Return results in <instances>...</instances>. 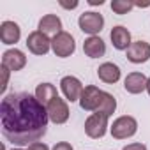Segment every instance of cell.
Masks as SVG:
<instances>
[{
    "instance_id": "cell-4",
    "label": "cell",
    "mask_w": 150,
    "mask_h": 150,
    "mask_svg": "<svg viewBox=\"0 0 150 150\" xmlns=\"http://www.w3.org/2000/svg\"><path fill=\"white\" fill-rule=\"evenodd\" d=\"M103 99H104V92H103L101 88L94 87V85H88V87L83 88V94H81V97H80V106H81L85 111H94V113H96V111L99 110Z\"/></svg>"
},
{
    "instance_id": "cell-13",
    "label": "cell",
    "mask_w": 150,
    "mask_h": 150,
    "mask_svg": "<svg viewBox=\"0 0 150 150\" xmlns=\"http://www.w3.org/2000/svg\"><path fill=\"white\" fill-rule=\"evenodd\" d=\"M110 37H111V42H113L115 50H120V51H127V50L131 48V44H132L129 30H127L125 27H122V25L113 27Z\"/></svg>"
},
{
    "instance_id": "cell-15",
    "label": "cell",
    "mask_w": 150,
    "mask_h": 150,
    "mask_svg": "<svg viewBox=\"0 0 150 150\" xmlns=\"http://www.w3.org/2000/svg\"><path fill=\"white\" fill-rule=\"evenodd\" d=\"M83 51H85V55L90 57V58H101V57H104V53H106V44H104V41H103L101 37L92 35V37H88V39H85V42H83Z\"/></svg>"
},
{
    "instance_id": "cell-14",
    "label": "cell",
    "mask_w": 150,
    "mask_h": 150,
    "mask_svg": "<svg viewBox=\"0 0 150 150\" xmlns=\"http://www.w3.org/2000/svg\"><path fill=\"white\" fill-rule=\"evenodd\" d=\"M21 37V28L14 21H4L0 25V41L4 44H16Z\"/></svg>"
},
{
    "instance_id": "cell-9",
    "label": "cell",
    "mask_w": 150,
    "mask_h": 150,
    "mask_svg": "<svg viewBox=\"0 0 150 150\" xmlns=\"http://www.w3.org/2000/svg\"><path fill=\"white\" fill-rule=\"evenodd\" d=\"M60 88H62L65 99L71 101V103L80 101V97H81V94H83V85H81V81H80L78 78H74V76H65V78H62Z\"/></svg>"
},
{
    "instance_id": "cell-3",
    "label": "cell",
    "mask_w": 150,
    "mask_h": 150,
    "mask_svg": "<svg viewBox=\"0 0 150 150\" xmlns=\"http://www.w3.org/2000/svg\"><path fill=\"white\" fill-rule=\"evenodd\" d=\"M51 50L57 57L60 58H67L74 53V50H76V42H74V37L69 34V32H60L57 35H53L51 39Z\"/></svg>"
},
{
    "instance_id": "cell-2",
    "label": "cell",
    "mask_w": 150,
    "mask_h": 150,
    "mask_svg": "<svg viewBox=\"0 0 150 150\" xmlns=\"http://www.w3.org/2000/svg\"><path fill=\"white\" fill-rule=\"evenodd\" d=\"M110 131H111V136H113L115 139H127V138H131V136L136 134V131H138V122H136L134 117L124 115V117H118V118L113 122V125L110 127Z\"/></svg>"
},
{
    "instance_id": "cell-6",
    "label": "cell",
    "mask_w": 150,
    "mask_h": 150,
    "mask_svg": "<svg viewBox=\"0 0 150 150\" xmlns=\"http://www.w3.org/2000/svg\"><path fill=\"white\" fill-rule=\"evenodd\" d=\"M78 25H80V28H81L85 34H88V35L92 37V35H96V34H99V32L103 30V27H104V18H103V14L94 13V11L83 13V14L80 16V20H78Z\"/></svg>"
},
{
    "instance_id": "cell-28",
    "label": "cell",
    "mask_w": 150,
    "mask_h": 150,
    "mask_svg": "<svg viewBox=\"0 0 150 150\" xmlns=\"http://www.w3.org/2000/svg\"><path fill=\"white\" fill-rule=\"evenodd\" d=\"M13 150H21V148H13Z\"/></svg>"
},
{
    "instance_id": "cell-16",
    "label": "cell",
    "mask_w": 150,
    "mask_h": 150,
    "mask_svg": "<svg viewBox=\"0 0 150 150\" xmlns=\"http://www.w3.org/2000/svg\"><path fill=\"white\" fill-rule=\"evenodd\" d=\"M97 76H99L101 81H104L108 85H113V83H117L120 80V69L113 62H104L97 69Z\"/></svg>"
},
{
    "instance_id": "cell-8",
    "label": "cell",
    "mask_w": 150,
    "mask_h": 150,
    "mask_svg": "<svg viewBox=\"0 0 150 150\" xmlns=\"http://www.w3.org/2000/svg\"><path fill=\"white\" fill-rule=\"evenodd\" d=\"M46 110H48V117H50V120L53 124H65L67 118H69V106L60 97H55L46 106Z\"/></svg>"
},
{
    "instance_id": "cell-27",
    "label": "cell",
    "mask_w": 150,
    "mask_h": 150,
    "mask_svg": "<svg viewBox=\"0 0 150 150\" xmlns=\"http://www.w3.org/2000/svg\"><path fill=\"white\" fill-rule=\"evenodd\" d=\"M146 92H148V96H150V78H148V81H146Z\"/></svg>"
},
{
    "instance_id": "cell-17",
    "label": "cell",
    "mask_w": 150,
    "mask_h": 150,
    "mask_svg": "<svg viewBox=\"0 0 150 150\" xmlns=\"http://www.w3.org/2000/svg\"><path fill=\"white\" fill-rule=\"evenodd\" d=\"M39 32H42L46 35L48 34H53V35L60 34L62 32V21H60V18L57 14H46V16H42L41 21H39Z\"/></svg>"
},
{
    "instance_id": "cell-7",
    "label": "cell",
    "mask_w": 150,
    "mask_h": 150,
    "mask_svg": "<svg viewBox=\"0 0 150 150\" xmlns=\"http://www.w3.org/2000/svg\"><path fill=\"white\" fill-rule=\"evenodd\" d=\"M27 48L34 53V55H46L51 48V41L48 39L46 34L35 30V32H30L28 37H27Z\"/></svg>"
},
{
    "instance_id": "cell-18",
    "label": "cell",
    "mask_w": 150,
    "mask_h": 150,
    "mask_svg": "<svg viewBox=\"0 0 150 150\" xmlns=\"http://www.w3.org/2000/svg\"><path fill=\"white\" fill-rule=\"evenodd\" d=\"M35 97H37V101L42 106H48L55 97H58V94H57L55 85H51V83H41L35 88Z\"/></svg>"
},
{
    "instance_id": "cell-11",
    "label": "cell",
    "mask_w": 150,
    "mask_h": 150,
    "mask_svg": "<svg viewBox=\"0 0 150 150\" xmlns=\"http://www.w3.org/2000/svg\"><path fill=\"white\" fill-rule=\"evenodd\" d=\"M25 64H27V57L20 50H7L2 55V65L7 67L9 71H14V72L21 71L25 67Z\"/></svg>"
},
{
    "instance_id": "cell-20",
    "label": "cell",
    "mask_w": 150,
    "mask_h": 150,
    "mask_svg": "<svg viewBox=\"0 0 150 150\" xmlns=\"http://www.w3.org/2000/svg\"><path fill=\"white\" fill-rule=\"evenodd\" d=\"M132 7H134V2H127V0H113L111 2V9L117 14H127Z\"/></svg>"
},
{
    "instance_id": "cell-5",
    "label": "cell",
    "mask_w": 150,
    "mask_h": 150,
    "mask_svg": "<svg viewBox=\"0 0 150 150\" xmlns=\"http://www.w3.org/2000/svg\"><path fill=\"white\" fill-rule=\"evenodd\" d=\"M108 131V117L101 113H92L85 120V132L92 139H99L106 134Z\"/></svg>"
},
{
    "instance_id": "cell-10",
    "label": "cell",
    "mask_w": 150,
    "mask_h": 150,
    "mask_svg": "<svg viewBox=\"0 0 150 150\" xmlns=\"http://www.w3.org/2000/svg\"><path fill=\"white\" fill-rule=\"evenodd\" d=\"M125 57L132 64H145L150 58V44L146 41H136L131 44Z\"/></svg>"
},
{
    "instance_id": "cell-23",
    "label": "cell",
    "mask_w": 150,
    "mask_h": 150,
    "mask_svg": "<svg viewBox=\"0 0 150 150\" xmlns=\"http://www.w3.org/2000/svg\"><path fill=\"white\" fill-rule=\"evenodd\" d=\"M53 150H72V145L67 143V141H60L53 146Z\"/></svg>"
},
{
    "instance_id": "cell-12",
    "label": "cell",
    "mask_w": 150,
    "mask_h": 150,
    "mask_svg": "<svg viewBox=\"0 0 150 150\" xmlns=\"http://www.w3.org/2000/svg\"><path fill=\"white\" fill-rule=\"evenodd\" d=\"M146 81L148 78L143 72H131L124 80V88L129 94H141L143 90H146Z\"/></svg>"
},
{
    "instance_id": "cell-25",
    "label": "cell",
    "mask_w": 150,
    "mask_h": 150,
    "mask_svg": "<svg viewBox=\"0 0 150 150\" xmlns=\"http://www.w3.org/2000/svg\"><path fill=\"white\" fill-rule=\"evenodd\" d=\"M60 6L62 7H65V9H76L78 7V2H76V0H74V2H64V0H60Z\"/></svg>"
},
{
    "instance_id": "cell-1",
    "label": "cell",
    "mask_w": 150,
    "mask_h": 150,
    "mask_svg": "<svg viewBox=\"0 0 150 150\" xmlns=\"http://www.w3.org/2000/svg\"><path fill=\"white\" fill-rule=\"evenodd\" d=\"M48 110L37 97L28 92H13L0 104V127L4 138L16 145L27 146L37 143L48 131Z\"/></svg>"
},
{
    "instance_id": "cell-26",
    "label": "cell",
    "mask_w": 150,
    "mask_h": 150,
    "mask_svg": "<svg viewBox=\"0 0 150 150\" xmlns=\"http://www.w3.org/2000/svg\"><path fill=\"white\" fill-rule=\"evenodd\" d=\"M88 4H90V6H103L104 0H88Z\"/></svg>"
},
{
    "instance_id": "cell-19",
    "label": "cell",
    "mask_w": 150,
    "mask_h": 150,
    "mask_svg": "<svg viewBox=\"0 0 150 150\" xmlns=\"http://www.w3.org/2000/svg\"><path fill=\"white\" fill-rule=\"evenodd\" d=\"M115 110H117V101H115V97H113L111 94L104 92V99H103V103H101V106H99V110H97L96 113H101V115L110 117V115L115 113Z\"/></svg>"
},
{
    "instance_id": "cell-22",
    "label": "cell",
    "mask_w": 150,
    "mask_h": 150,
    "mask_svg": "<svg viewBox=\"0 0 150 150\" xmlns=\"http://www.w3.org/2000/svg\"><path fill=\"white\" fill-rule=\"evenodd\" d=\"M28 150H50V148H48V145H46V143H41V141H37V143H32V145H28Z\"/></svg>"
},
{
    "instance_id": "cell-24",
    "label": "cell",
    "mask_w": 150,
    "mask_h": 150,
    "mask_svg": "<svg viewBox=\"0 0 150 150\" xmlns=\"http://www.w3.org/2000/svg\"><path fill=\"white\" fill-rule=\"evenodd\" d=\"M122 150H146V146H145L143 143H131V145L124 146Z\"/></svg>"
},
{
    "instance_id": "cell-21",
    "label": "cell",
    "mask_w": 150,
    "mask_h": 150,
    "mask_svg": "<svg viewBox=\"0 0 150 150\" xmlns=\"http://www.w3.org/2000/svg\"><path fill=\"white\" fill-rule=\"evenodd\" d=\"M7 81H9V69L2 65V85H0V90H6L7 88Z\"/></svg>"
}]
</instances>
